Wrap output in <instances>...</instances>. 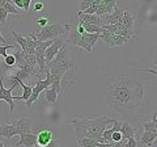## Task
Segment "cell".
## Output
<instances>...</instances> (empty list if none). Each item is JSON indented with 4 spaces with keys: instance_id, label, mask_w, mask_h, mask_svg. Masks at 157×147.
<instances>
[{
    "instance_id": "1",
    "label": "cell",
    "mask_w": 157,
    "mask_h": 147,
    "mask_svg": "<svg viewBox=\"0 0 157 147\" xmlns=\"http://www.w3.org/2000/svg\"><path fill=\"white\" fill-rule=\"evenodd\" d=\"M144 88L130 76L115 77L109 85L107 104L117 112L126 113L139 108L143 102Z\"/></svg>"
},
{
    "instance_id": "2",
    "label": "cell",
    "mask_w": 157,
    "mask_h": 147,
    "mask_svg": "<svg viewBox=\"0 0 157 147\" xmlns=\"http://www.w3.org/2000/svg\"><path fill=\"white\" fill-rule=\"evenodd\" d=\"M114 118H110L107 116L92 117V118H75L70 122L75 127L77 137H84V138H92L98 141L100 143H105L102 139V133L107 129V125L113 124Z\"/></svg>"
},
{
    "instance_id": "3",
    "label": "cell",
    "mask_w": 157,
    "mask_h": 147,
    "mask_svg": "<svg viewBox=\"0 0 157 147\" xmlns=\"http://www.w3.org/2000/svg\"><path fill=\"white\" fill-rule=\"evenodd\" d=\"M46 68L47 70H59V71H63L64 74L73 68V63L71 61V55L66 43L59 49L58 54L52 58V61L46 65Z\"/></svg>"
},
{
    "instance_id": "4",
    "label": "cell",
    "mask_w": 157,
    "mask_h": 147,
    "mask_svg": "<svg viewBox=\"0 0 157 147\" xmlns=\"http://www.w3.org/2000/svg\"><path fill=\"white\" fill-rule=\"evenodd\" d=\"M34 36H36L38 41H50V40H55L58 37L66 36V29L64 25H62V24L54 22L51 25L39 29V32L34 34Z\"/></svg>"
},
{
    "instance_id": "5",
    "label": "cell",
    "mask_w": 157,
    "mask_h": 147,
    "mask_svg": "<svg viewBox=\"0 0 157 147\" xmlns=\"http://www.w3.org/2000/svg\"><path fill=\"white\" fill-rule=\"evenodd\" d=\"M100 40L104 41L106 43V46L109 47V49L122 46V45H124L126 42H128L127 38L119 36V34H113L111 32L105 30V29H102V32L100 34Z\"/></svg>"
},
{
    "instance_id": "6",
    "label": "cell",
    "mask_w": 157,
    "mask_h": 147,
    "mask_svg": "<svg viewBox=\"0 0 157 147\" xmlns=\"http://www.w3.org/2000/svg\"><path fill=\"white\" fill-rule=\"evenodd\" d=\"M3 80H4V75H2V77H0V100H4V101L8 102V105H9V114H12L13 110H14V102H13L12 92L14 89V87L17 85V81L12 80V87L7 89V88L4 87V84H3Z\"/></svg>"
},
{
    "instance_id": "7",
    "label": "cell",
    "mask_w": 157,
    "mask_h": 147,
    "mask_svg": "<svg viewBox=\"0 0 157 147\" xmlns=\"http://www.w3.org/2000/svg\"><path fill=\"white\" fill-rule=\"evenodd\" d=\"M64 43H66V37H63V36L58 37V38H55V40L52 41V43L46 49V51H45V63L46 65L52 61V58L56 55L59 49L64 45Z\"/></svg>"
},
{
    "instance_id": "8",
    "label": "cell",
    "mask_w": 157,
    "mask_h": 147,
    "mask_svg": "<svg viewBox=\"0 0 157 147\" xmlns=\"http://www.w3.org/2000/svg\"><path fill=\"white\" fill-rule=\"evenodd\" d=\"M37 146L45 147L54 139V127L51 126H45L42 129L37 130Z\"/></svg>"
},
{
    "instance_id": "9",
    "label": "cell",
    "mask_w": 157,
    "mask_h": 147,
    "mask_svg": "<svg viewBox=\"0 0 157 147\" xmlns=\"http://www.w3.org/2000/svg\"><path fill=\"white\" fill-rule=\"evenodd\" d=\"M33 21H34V25L38 29H42V28L48 26L55 22V14L52 12H42L41 14H38V17H36Z\"/></svg>"
},
{
    "instance_id": "10",
    "label": "cell",
    "mask_w": 157,
    "mask_h": 147,
    "mask_svg": "<svg viewBox=\"0 0 157 147\" xmlns=\"http://www.w3.org/2000/svg\"><path fill=\"white\" fill-rule=\"evenodd\" d=\"M123 13H124L123 9H122L119 6H115L114 8H113L111 13H109V14H106V16L102 17L104 24H105V25H113V24H118V22L122 20V17H123Z\"/></svg>"
},
{
    "instance_id": "11",
    "label": "cell",
    "mask_w": 157,
    "mask_h": 147,
    "mask_svg": "<svg viewBox=\"0 0 157 147\" xmlns=\"http://www.w3.org/2000/svg\"><path fill=\"white\" fill-rule=\"evenodd\" d=\"M14 135H20V131L17 130V127L12 124V121L7 120L6 122H3V124L0 125V137L11 139Z\"/></svg>"
},
{
    "instance_id": "12",
    "label": "cell",
    "mask_w": 157,
    "mask_h": 147,
    "mask_svg": "<svg viewBox=\"0 0 157 147\" xmlns=\"http://www.w3.org/2000/svg\"><path fill=\"white\" fill-rule=\"evenodd\" d=\"M50 71V75H51V85L50 88H52L56 93H62L63 92V85H62V77L64 75L63 71H59V70H48Z\"/></svg>"
},
{
    "instance_id": "13",
    "label": "cell",
    "mask_w": 157,
    "mask_h": 147,
    "mask_svg": "<svg viewBox=\"0 0 157 147\" xmlns=\"http://www.w3.org/2000/svg\"><path fill=\"white\" fill-rule=\"evenodd\" d=\"M43 91H45V88H43V85H42L41 75H38V76H37V83H36V85L32 88V95H30V97H29V99L25 101V105H26L28 108H30L33 102H36V101L38 100L39 95H41Z\"/></svg>"
},
{
    "instance_id": "14",
    "label": "cell",
    "mask_w": 157,
    "mask_h": 147,
    "mask_svg": "<svg viewBox=\"0 0 157 147\" xmlns=\"http://www.w3.org/2000/svg\"><path fill=\"white\" fill-rule=\"evenodd\" d=\"M12 124L17 127L20 134H22V133H32L34 122L32 118H29V117H22V118H20V120L12 121Z\"/></svg>"
},
{
    "instance_id": "15",
    "label": "cell",
    "mask_w": 157,
    "mask_h": 147,
    "mask_svg": "<svg viewBox=\"0 0 157 147\" xmlns=\"http://www.w3.org/2000/svg\"><path fill=\"white\" fill-rule=\"evenodd\" d=\"M77 17H78V21H80V22L90 24V25H96V26H104L105 25L102 17L97 16V14H86V13L78 12Z\"/></svg>"
},
{
    "instance_id": "16",
    "label": "cell",
    "mask_w": 157,
    "mask_h": 147,
    "mask_svg": "<svg viewBox=\"0 0 157 147\" xmlns=\"http://www.w3.org/2000/svg\"><path fill=\"white\" fill-rule=\"evenodd\" d=\"M25 146V147H36L37 146V135L33 133H22L20 134V141L14 147Z\"/></svg>"
},
{
    "instance_id": "17",
    "label": "cell",
    "mask_w": 157,
    "mask_h": 147,
    "mask_svg": "<svg viewBox=\"0 0 157 147\" xmlns=\"http://www.w3.org/2000/svg\"><path fill=\"white\" fill-rule=\"evenodd\" d=\"M121 134L123 139H128L131 137H135V126L130 121L121 122Z\"/></svg>"
},
{
    "instance_id": "18",
    "label": "cell",
    "mask_w": 157,
    "mask_h": 147,
    "mask_svg": "<svg viewBox=\"0 0 157 147\" xmlns=\"http://www.w3.org/2000/svg\"><path fill=\"white\" fill-rule=\"evenodd\" d=\"M156 138H157V130H155V131H143V133L140 134L141 145H145L148 147H153Z\"/></svg>"
},
{
    "instance_id": "19",
    "label": "cell",
    "mask_w": 157,
    "mask_h": 147,
    "mask_svg": "<svg viewBox=\"0 0 157 147\" xmlns=\"http://www.w3.org/2000/svg\"><path fill=\"white\" fill-rule=\"evenodd\" d=\"M100 34L101 33H84V34H81V36L93 50L94 46H96V43L98 42V40H100Z\"/></svg>"
},
{
    "instance_id": "20",
    "label": "cell",
    "mask_w": 157,
    "mask_h": 147,
    "mask_svg": "<svg viewBox=\"0 0 157 147\" xmlns=\"http://www.w3.org/2000/svg\"><path fill=\"white\" fill-rule=\"evenodd\" d=\"M100 142L92 138H84V137H77V145L81 147H96Z\"/></svg>"
},
{
    "instance_id": "21",
    "label": "cell",
    "mask_w": 157,
    "mask_h": 147,
    "mask_svg": "<svg viewBox=\"0 0 157 147\" xmlns=\"http://www.w3.org/2000/svg\"><path fill=\"white\" fill-rule=\"evenodd\" d=\"M100 0H78V12H84L85 9H88L92 6H98Z\"/></svg>"
},
{
    "instance_id": "22",
    "label": "cell",
    "mask_w": 157,
    "mask_h": 147,
    "mask_svg": "<svg viewBox=\"0 0 157 147\" xmlns=\"http://www.w3.org/2000/svg\"><path fill=\"white\" fill-rule=\"evenodd\" d=\"M11 34L13 36L14 41L17 42V45L21 47V50H25V49H26V43H28L26 37H24V36H21L20 33H16V32H11Z\"/></svg>"
},
{
    "instance_id": "23",
    "label": "cell",
    "mask_w": 157,
    "mask_h": 147,
    "mask_svg": "<svg viewBox=\"0 0 157 147\" xmlns=\"http://www.w3.org/2000/svg\"><path fill=\"white\" fill-rule=\"evenodd\" d=\"M157 114H156V112L153 113V116H152V120L149 121V122H145V124H143L141 126H143V130L144 131H155V130H157V127H156V125H157V117H156Z\"/></svg>"
},
{
    "instance_id": "24",
    "label": "cell",
    "mask_w": 157,
    "mask_h": 147,
    "mask_svg": "<svg viewBox=\"0 0 157 147\" xmlns=\"http://www.w3.org/2000/svg\"><path fill=\"white\" fill-rule=\"evenodd\" d=\"M45 100L47 102H51V104H56V101H58V93L52 89V88H47V89L45 91Z\"/></svg>"
},
{
    "instance_id": "25",
    "label": "cell",
    "mask_w": 157,
    "mask_h": 147,
    "mask_svg": "<svg viewBox=\"0 0 157 147\" xmlns=\"http://www.w3.org/2000/svg\"><path fill=\"white\" fill-rule=\"evenodd\" d=\"M78 24L84 28L85 33H101L102 32V28L101 26H96V25H90V24H85V22H80Z\"/></svg>"
},
{
    "instance_id": "26",
    "label": "cell",
    "mask_w": 157,
    "mask_h": 147,
    "mask_svg": "<svg viewBox=\"0 0 157 147\" xmlns=\"http://www.w3.org/2000/svg\"><path fill=\"white\" fill-rule=\"evenodd\" d=\"M100 4H102L106 11V14L111 13L113 8H114L117 6V0H100Z\"/></svg>"
},
{
    "instance_id": "27",
    "label": "cell",
    "mask_w": 157,
    "mask_h": 147,
    "mask_svg": "<svg viewBox=\"0 0 157 147\" xmlns=\"http://www.w3.org/2000/svg\"><path fill=\"white\" fill-rule=\"evenodd\" d=\"M3 8L8 12V14H9V13H12V14H16V16H18V17H21V16H22V14L20 13V11H18V9H17L16 7L13 6L12 3H6V4H4V7H3Z\"/></svg>"
},
{
    "instance_id": "28",
    "label": "cell",
    "mask_w": 157,
    "mask_h": 147,
    "mask_svg": "<svg viewBox=\"0 0 157 147\" xmlns=\"http://www.w3.org/2000/svg\"><path fill=\"white\" fill-rule=\"evenodd\" d=\"M4 65L8 68L16 66V59H14L13 54H7V57H4Z\"/></svg>"
},
{
    "instance_id": "29",
    "label": "cell",
    "mask_w": 157,
    "mask_h": 147,
    "mask_svg": "<svg viewBox=\"0 0 157 147\" xmlns=\"http://www.w3.org/2000/svg\"><path fill=\"white\" fill-rule=\"evenodd\" d=\"M11 49H17V45H16V43H11V45L0 46V55H2L3 58H4V57H7L8 50H11Z\"/></svg>"
},
{
    "instance_id": "30",
    "label": "cell",
    "mask_w": 157,
    "mask_h": 147,
    "mask_svg": "<svg viewBox=\"0 0 157 147\" xmlns=\"http://www.w3.org/2000/svg\"><path fill=\"white\" fill-rule=\"evenodd\" d=\"M124 147H137V141H136L135 137H131V138L126 139Z\"/></svg>"
},
{
    "instance_id": "31",
    "label": "cell",
    "mask_w": 157,
    "mask_h": 147,
    "mask_svg": "<svg viewBox=\"0 0 157 147\" xmlns=\"http://www.w3.org/2000/svg\"><path fill=\"white\" fill-rule=\"evenodd\" d=\"M7 17H8V12L4 8H0V24H2V25L6 24Z\"/></svg>"
},
{
    "instance_id": "32",
    "label": "cell",
    "mask_w": 157,
    "mask_h": 147,
    "mask_svg": "<svg viewBox=\"0 0 157 147\" xmlns=\"http://www.w3.org/2000/svg\"><path fill=\"white\" fill-rule=\"evenodd\" d=\"M122 139H123V137H122L121 131H114L111 135V142H121Z\"/></svg>"
},
{
    "instance_id": "33",
    "label": "cell",
    "mask_w": 157,
    "mask_h": 147,
    "mask_svg": "<svg viewBox=\"0 0 157 147\" xmlns=\"http://www.w3.org/2000/svg\"><path fill=\"white\" fill-rule=\"evenodd\" d=\"M45 147H62V145H60V142H59V141L52 139L50 143H48L47 146H45Z\"/></svg>"
},
{
    "instance_id": "34",
    "label": "cell",
    "mask_w": 157,
    "mask_h": 147,
    "mask_svg": "<svg viewBox=\"0 0 157 147\" xmlns=\"http://www.w3.org/2000/svg\"><path fill=\"white\" fill-rule=\"evenodd\" d=\"M30 3H32V0H22V9L24 11H29Z\"/></svg>"
},
{
    "instance_id": "35",
    "label": "cell",
    "mask_w": 157,
    "mask_h": 147,
    "mask_svg": "<svg viewBox=\"0 0 157 147\" xmlns=\"http://www.w3.org/2000/svg\"><path fill=\"white\" fill-rule=\"evenodd\" d=\"M126 145V139H122L121 142H113L111 147H124Z\"/></svg>"
},
{
    "instance_id": "36",
    "label": "cell",
    "mask_w": 157,
    "mask_h": 147,
    "mask_svg": "<svg viewBox=\"0 0 157 147\" xmlns=\"http://www.w3.org/2000/svg\"><path fill=\"white\" fill-rule=\"evenodd\" d=\"M42 9H43V3L38 2V3H36V4H34V11H37V12H41Z\"/></svg>"
},
{
    "instance_id": "37",
    "label": "cell",
    "mask_w": 157,
    "mask_h": 147,
    "mask_svg": "<svg viewBox=\"0 0 157 147\" xmlns=\"http://www.w3.org/2000/svg\"><path fill=\"white\" fill-rule=\"evenodd\" d=\"M12 4L13 6H17V8L22 9V0H12Z\"/></svg>"
},
{
    "instance_id": "38",
    "label": "cell",
    "mask_w": 157,
    "mask_h": 147,
    "mask_svg": "<svg viewBox=\"0 0 157 147\" xmlns=\"http://www.w3.org/2000/svg\"><path fill=\"white\" fill-rule=\"evenodd\" d=\"M7 42H9V41L7 40V38H4L2 32H0V45H3V43H7ZM7 45H8V43H7Z\"/></svg>"
},
{
    "instance_id": "39",
    "label": "cell",
    "mask_w": 157,
    "mask_h": 147,
    "mask_svg": "<svg viewBox=\"0 0 157 147\" xmlns=\"http://www.w3.org/2000/svg\"><path fill=\"white\" fill-rule=\"evenodd\" d=\"M139 71H148L151 74H153V75H156V68H151V70H147V68H140Z\"/></svg>"
},
{
    "instance_id": "40",
    "label": "cell",
    "mask_w": 157,
    "mask_h": 147,
    "mask_svg": "<svg viewBox=\"0 0 157 147\" xmlns=\"http://www.w3.org/2000/svg\"><path fill=\"white\" fill-rule=\"evenodd\" d=\"M4 4H6V0H0V8H3Z\"/></svg>"
},
{
    "instance_id": "41",
    "label": "cell",
    "mask_w": 157,
    "mask_h": 147,
    "mask_svg": "<svg viewBox=\"0 0 157 147\" xmlns=\"http://www.w3.org/2000/svg\"><path fill=\"white\" fill-rule=\"evenodd\" d=\"M0 147H4V143H3L2 141H0Z\"/></svg>"
},
{
    "instance_id": "42",
    "label": "cell",
    "mask_w": 157,
    "mask_h": 147,
    "mask_svg": "<svg viewBox=\"0 0 157 147\" xmlns=\"http://www.w3.org/2000/svg\"><path fill=\"white\" fill-rule=\"evenodd\" d=\"M6 3H12V0H6Z\"/></svg>"
},
{
    "instance_id": "43",
    "label": "cell",
    "mask_w": 157,
    "mask_h": 147,
    "mask_svg": "<svg viewBox=\"0 0 157 147\" xmlns=\"http://www.w3.org/2000/svg\"><path fill=\"white\" fill-rule=\"evenodd\" d=\"M36 147H39V146H36Z\"/></svg>"
}]
</instances>
